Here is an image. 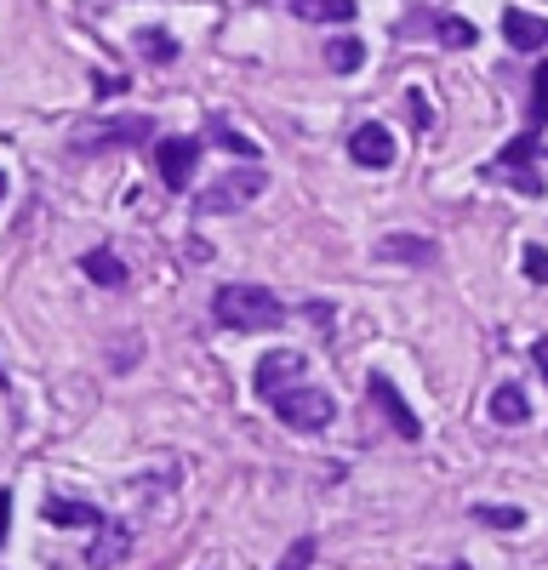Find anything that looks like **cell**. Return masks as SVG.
<instances>
[{
	"mask_svg": "<svg viewBox=\"0 0 548 570\" xmlns=\"http://www.w3.org/2000/svg\"><path fill=\"white\" fill-rule=\"evenodd\" d=\"M155 166H160V183L183 195V188H189V177H195V166H200V142H195V137H160Z\"/></svg>",
	"mask_w": 548,
	"mask_h": 570,
	"instance_id": "3957f363",
	"label": "cell"
},
{
	"mask_svg": "<svg viewBox=\"0 0 548 570\" xmlns=\"http://www.w3.org/2000/svg\"><path fill=\"white\" fill-rule=\"evenodd\" d=\"M149 137H155L149 115H120V120H104V126H86L75 142L80 149H115V142H149Z\"/></svg>",
	"mask_w": 548,
	"mask_h": 570,
	"instance_id": "5b68a950",
	"label": "cell"
},
{
	"mask_svg": "<svg viewBox=\"0 0 548 570\" xmlns=\"http://www.w3.org/2000/svg\"><path fill=\"white\" fill-rule=\"evenodd\" d=\"M309 559H314V537H297V542L286 548V559L274 564V570H309Z\"/></svg>",
	"mask_w": 548,
	"mask_h": 570,
	"instance_id": "cb8c5ba5",
	"label": "cell"
},
{
	"mask_svg": "<svg viewBox=\"0 0 548 570\" xmlns=\"http://www.w3.org/2000/svg\"><path fill=\"white\" fill-rule=\"evenodd\" d=\"M292 376H303V354H297V348H274V354L257 360L252 389H257V400H274L281 389H292Z\"/></svg>",
	"mask_w": 548,
	"mask_h": 570,
	"instance_id": "8992f818",
	"label": "cell"
},
{
	"mask_svg": "<svg viewBox=\"0 0 548 570\" xmlns=\"http://www.w3.org/2000/svg\"><path fill=\"white\" fill-rule=\"evenodd\" d=\"M46 519H52L58 531H98L109 513H98L91 502H69V497H46V508H40Z\"/></svg>",
	"mask_w": 548,
	"mask_h": 570,
	"instance_id": "8fae6325",
	"label": "cell"
},
{
	"mask_svg": "<svg viewBox=\"0 0 548 570\" xmlns=\"http://www.w3.org/2000/svg\"><path fill=\"white\" fill-rule=\"evenodd\" d=\"M548 126V63H537V75H531V131H542Z\"/></svg>",
	"mask_w": 548,
	"mask_h": 570,
	"instance_id": "d6986e66",
	"label": "cell"
},
{
	"mask_svg": "<svg viewBox=\"0 0 548 570\" xmlns=\"http://www.w3.org/2000/svg\"><path fill=\"white\" fill-rule=\"evenodd\" d=\"M502 40H509L515 52H537V46H548V23L526 7H502Z\"/></svg>",
	"mask_w": 548,
	"mask_h": 570,
	"instance_id": "30bf717a",
	"label": "cell"
},
{
	"mask_svg": "<svg viewBox=\"0 0 548 570\" xmlns=\"http://www.w3.org/2000/svg\"><path fill=\"white\" fill-rule=\"evenodd\" d=\"M520 268H526L531 285H548V252H542V246H526V252H520Z\"/></svg>",
	"mask_w": 548,
	"mask_h": 570,
	"instance_id": "603a6c76",
	"label": "cell"
},
{
	"mask_svg": "<svg viewBox=\"0 0 548 570\" xmlns=\"http://www.w3.org/2000/svg\"><path fill=\"white\" fill-rule=\"evenodd\" d=\"M286 7L309 23H354V12H360L354 0H286Z\"/></svg>",
	"mask_w": 548,
	"mask_h": 570,
	"instance_id": "4fadbf2b",
	"label": "cell"
},
{
	"mask_svg": "<svg viewBox=\"0 0 548 570\" xmlns=\"http://www.w3.org/2000/svg\"><path fill=\"white\" fill-rule=\"evenodd\" d=\"M212 137L223 142L228 155H241V160H257V155H263V149H257L252 137H241V131H228V120H212Z\"/></svg>",
	"mask_w": 548,
	"mask_h": 570,
	"instance_id": "ac0fdd59",
	"label": "cell"
},
{
	"mask_svg": "<svg viewBox=\"0 0 548 570\" xmlns=\"http://www.w3.org/2000/svg\"><path fill=\"white\" fill-rule=\"evenodd\" d=\"M274 405V416H281L286 428H297V434H320V428H332L337 422V400L332 394H320V389H281L268 400Z\"/></svg>",
	"mask_w": 548,
	"mask_h": 570,
	"instance_id": "7a4b0ae2",
	"label": "cell"
},
{
	"mask_svg": "<svg viewBox=\"0 0 548 570\" xmlns=\"http://www.w3.org/2000/svg\"><path fill=\"white\" fill-rule=\"evenodd\" d=\"M263 195V171L252 166V171H241V177H223V183H212L206 195H200V212H241V206H252Z\"/></svg>",
	"mask_w": 548,
	"mask_h": 570,
	"instance_id": "277c9868",
	"label": "cell"
},
{
	"mask_svg": "<svg viewBox=\"0 0 548 570\" xmlns=\"http://www.w3.org/2000/svg\"><path fill=\"white\" fill-rule=\"evenodd\" d=\"M531 365L542 371V383H548V337H537V343H531Z\"/></svg>",
	"mask_w": 548,
	"mask_h": 570,
	"instance_id": "484cf974",
	"label": "cell"
},
{
	"mask_svg": "<svg viewBox=\"0 0 548 570\" xmlns=\"http://www.w3.org/2000/svg\"><path fill=\"white\" fill-rule=\"evenodd\" d=\"M7 531H12V497L0 491V542H7Z\"/></svg>",
	"mask_w": 548,
	"mask_h": 570,
	"instance_id": "4316f807",
	"label": "cell"
},
{
	"mask_svg": "<svg viewBox=\"0 0 548 570\" xmlns=\"http://www.w3.org/2000/svg\"><path fill=\"white\" fill-rule=\"evenodd\" d=\"M474 519H480V525H491V531H520L526 525V508H515V502H480Z\"/></svg>",
	"mask_w": 548,
	"mask_h": 570,
	"instance_id": "2e32d148",
	"label": "cell"
},
{
	"mask_svg": "<svg viewBox=\"0 0 548 570\" xmlns=\"http://www.w3.org/2000/svg\"><path fill=\"white\" fill-rule=\"evenodd\" d=\"M383 257H394V263H434L440 252H434V240H423V234H389Z\"/></svg>",
	"mask_w": 548,
	"mask_h": 570,
	"instance_id": "9a60e30c",
	"label": "cell"
},
{
	"mask_svg": "<svg viewBox=\"0 0 548 570\" xmlns=\"http://www.w3.org/2000/svg\"><path fill=\"white\" fill-rule=\"evenodd\" d=\"M0 195H7V177H0Z\"/></svg>",
	"mask_w": 548,
	"mask_h": 570,
	"instance_id": "f1b7e54d",
	"label": "cell"
},
{
	"mask_svg": "<svg viewBox=\"0 0 548 570\" xmlns=\"http://www.w3.org/2000/svg\"><path fill=\"white\" fill-rule=\"evenodd\" d=\"M446 570H469V564H446Z\"/></svg>",
	"mask_w": 548,
	"mask_h": 570,
	"instance_id": "83f0119b",
	"label": "cell"
},
{
	"mask_svg": "<svg viewBox=\"0 0 548 570\" xmlns=\"http://www.w3.org/2000/svg\"><path fill=\"white\" fill-rule=\"evenodd\" d=\"M440 40L446 46H474V23L469 18H440Z\"/></svg>",
	"mask_w": 548,
	"mask_h": 570,
	"instance_id": "7402d4cb",
	"label": "cell"
},
{
	"mask_svg": "<svg viewBox=\"0 0 548 570\" xmlns=\"http://www.w3.org/2000/svg\"><path fill=\"white\" fill-rule=\"evenodd\" d=\"M491 416H497L502 428H520V422L531 416L526 389H520V383H502V389H491Z\"/></svg>",
	"mask_w": 548,
	"mask_h": 570,
	"instance_id": "5bb4252c",
	"label": "cell"
},
{
	"mask_svg": "<svg viewBox=\"0 0 548 570\" xmlns=\"http://www.w3.org/2000/svg\"><path fill=\"white\" fill-rule=\"evenodd\" d=\"M131 553V525H120V519H104L98 531H91V548H86V564L91 570H109Z\"/></svg>",
	"mask_w": 548,
	"mask_h": 570,
	"instance_id": "9c48e42d",
	"label": "cell"
},
{
	"mask_svg": "<svg viewBox=\"0 0 548 570\" xmlns=\"http://www.w3.org/2000/svg\"><path fill=\"white\" fill-rule=\"evenodd\" d=\"M137 46H144V52H155V63H172V58H177L172 35H160V29H144V35H137Z\"/></svg>",
	"mask_w": 548,
	"mask_h": 570,
	"instance_id": "ffe728a7",
	"label": "cell"
},
{
	"mask_svg": "<svg viewBox=\"0 0 548 570\" xmlns=\"http://www.w3.org/2000/svg\"><path fill=\"white\" fill-rule=\"evenodd\" d=\"M349 155H354V166L389 171V166H394V131H389V126H378V120H365V126L349 137Z\"/></svg>",
	"mask_w": 548,
	"mask_h": 570,
	"instance_id": "52a82bcc",
	"label": "cell"
},
{
	"mask_svg": "<svg viewBox=\"0 0 548 570\" xmlns=\"http://www.w3.org/2000/svg\"><path fill=\"white\" fill-rule=\"evenodd\" d=\"M212 314H217L228 331H274V325L286 320L281 297H274L268 285H252V279H241V285H217Z\"/></svg>",
	"mask_w": 548,
	"mask_h": 570,
	"instance_id": "6da1fadb",
	"label": "cell"
},
{
	"mask_svg": "<svg viewBox=\"0 0 548 570\" xmlns=\"http://www.w3.org/2000/svg\"><path fill=\"white\" fill-rule=\"evenodd\" d=\"M497 177H502V183H515L526 200H537V195H542V177H537V166H520V171H497Z\"/></svg>",
	"mask_w": 548,
	"mask_h": 570,
	"instance_id": "44dd1931",
	"label": "cell"
},
{
	"mask_svg": "<svg viewBox=\"0 0 548 570\" xmlns=\"http://www.w3.org/2000/svg\"><path fill=\"white\" fill-rule=\"evenodd\" d=\"M365 394H372V400L389 411V428H394L400 440H411V445L423 440V422H418V411H411V405L400 400V389L389 383V376H372V383H365Z\"/></svg>",
	"mask_w": 548,
	"mask_h": 570,
	"instance_id": "ba28073f",
	"label": "cell"
},
{
	"mask_svg": "<svg viewBox=\"0 0 548 570\" xmlns=\"http://www.w3.org/2000/svg\"><path fill=\"white\" fill-rule=\"evenodd\" d=\"M80 268L98 279V285H109V292H120V285H126V263L115 257V246H91V252L80 257Z\"/></svg>",
	"mask_w": 548,
	"mask_h": 570,
	"instance_id": "7c38bea8",
	"label": "cell"
},
{
	"mask_svg": "<svg viewBox=\"0 0 548 570\" xmlns=\"http://www.w3.org/2000/svg\"><path fill=\"white\" fill-rule=\"evenodd\" d=\"M326 63H332V75H354V69L365 63V46H360L354 35H343V40L326 46Z\"/></svg>",
	"mask_w": 548,
	"mask_h": 570,
	"instance_id": "e0dca14e",
	"label": "cell"
},
{
	"mask_svg": "<svg viewBox=\"0 0 548 570\" xmlns=\"http://www.w3.org/2000/svg\"><path fill=\"white\" fill-rule=\"evenodd\" d=\"M405 109H411V120H418V126H429L434 115H429V98H423V91H411V98H405Z\"/></svg>",
	"mask_w": 548,
	"mask_h": 570,
	"instance_id": "d4e9b609",
	"label": "cell"
}]
</instances>
